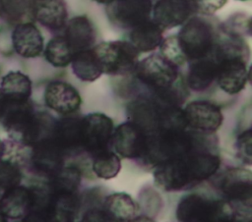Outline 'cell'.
<instances>
[{"mask_svg": "<svg viewBox=\"0 0 252 222\" xmlns=\"http://www.w3.org/2000/svg\"><path fill=\"white\" fill-rule=\"evenodd\" d=\"M220 166V156L207 149L198 139L187 152L154 167V178L156 184L163 191L178 192L191 189L210 179Z\"/></svg>", "mask_w": 252, "mask_h": 222, "instance_id": "obj_1", "label": "cell"}, {"mask_svg": "<svg viewBox=\"0 0 252 222\" xmlns=\"http://www.w3.org/2000/svg\"><path fill=\"white\" fill-rule=\"evenodd\" d=\"M133 73L154 95L164 101L180 106L189 94L178 67L159 53L152 54L139 61Z\"/></svg>", "mask_w": 252, "mask_h": 222, "instance_id": "obj_2", "label": "cell"}, {"mask_svg": "<svg viewBox=\"0 0 252 222\" xmlns=\"http://www.w3.org/2000/svg\"><path fill=\"white\" fill-rule=\"evenodd\" d=\"M219 34L220 27L216 28L209 19L200 15L189 18L176 36L187 62H190L209 56L213 52Z\"/></svg>", "mask_w": 252, "mask_h": 222, "instance_id": "obj_3", "label": "cell"}, {"mask_svg": "<svg viewBox=\"0 0 252 222\" xmlns=\"http://www.w3.org/2000/svg\"><path fill=\"white\" fill-rule=\"evenodd\" d=\"M237 217L235 209L226 200L210 199L196 194L184 196L176 209V218L184 222L231 221Z\"/></svg>", "mask_w": 252, "mask_h": 222, "instance_id": "obj_4", "label": "cell"}, {"mask_svg": "<svg viewBox=\"0 0 252 222\" xmlns=\"http://www.w3.org/2000/svg\"><path fill=\"white\" fill-rule=\"evenodd\" d=\"M102 74L124 76L134 72L139 62L138 50L126 40L104 41L93 47Z\"/></svg>", "mask_w": 252, "mask_h": 222, "instance_id": "obj_5", "label": "cell"}, {"mask_svg": "<svg viewBox=\"0 0 252 222\" xmlns=\"http://www.w3.org/2000/svg\"><path fill=\"white\" fill-rule=\"evenodd\" d=\"M217 187L224 200L235 209L237 216L241 209L251 210L252 174L244 168H229L218 180Z\"/></svg>", "mask_w": 252, "mask_h": 222, "instance_id": "obj_6", "label": "cell"}, {"mask_svg": "<svg viewBox=\"0 0 252 222\" xmlns=\"http://www.w3.org/2000/svg\"><path fill=\"white\" fill-rule=\"evenodd\" d=\"M112 120L102 113H91L81 118V145L91 156L110 149Z\"/></svg>", "mask_w": 252, "mask_h": 222, "instance_id": "obj_7", "label": "cell"}, {"mask_svg": "<svg viewBox=\"0 0 252 222\" xmlns=\"http://www.w3.org/2000/svg\"><path fill=\"white\" fill-rule=\"evenodd\" d=\"M152 0H112L106 4L105 13L116 28L131 29L151 19Z\"/></svg>", "mask_w": 252, "mask_h": 222, "instance_id": "obj_8", "label": "cell"}, {"mask_svg": "<svg viewBox=\"0 0 252 222\" xmlns=\"http://www.w3.org/2000/svg\"><path fill=\"white\" fill-rule=\"evenodd\" d=\"M147 133L136 123L128 120L113 129L110 148L121 157L140 161L146 151Z\"/></svg>", "mask_w": 252, "mask_h": 222, "instance_id": "obj_9", "label": "cell"}, {"mask_svg": "<svg viewBox=\"0 0 252 222\" xmlns=\"http://www.w3.org/2000/svg\"><path fill=\"white\" fill-rule=\"evenodd\" d=\"M65 159L66 156L51 137L31 146L30 164L32 170L47 179L53 177L64 167Z\"/></svg>", "mask_w": 252, "mask_h": 222, "instance_id": "obj_10", "label": "cell"}, {"mask_svg": "<svg viewBox=\"0 0 252 222\" xmlns=\"http://www.w3.org/2000/svg\"><path fill=\"white\" fill-rule=\"evenodd\" d=\"M187 127L203 134H213L220 129L223 116L220 108L207 100L190 102L183 110Z\"/></svg>", "mask_w": 252, "mask_h": 222, "instance_id": "obj_11", "label": "cell"}, {"mask_svg": "<svg viewBox=\"0 0 252 222\" xmlns=\"http://www.w3.org/2000/svg\"><path fill=\"white\" fill-rule=\"evenodd\" d=\"M219 64L217 83L220 88L227 94L239 93L250 79L247 61L239 58H226L217 60Z\"/></svg>", "mask_w": 252, "mask_h": 222, "instance_id": "obj_12", "label": "cell"}, {"mask_svg": "<svg viewBox=\"0 0 252 222\" xmlns=\"http://www.w3.org/2000/svg\"><path fill=\"white\" fill-rule=\"evenodd\" d=\"M194 14L190 0H157L152 20L163 30L182 26Z\"/></svg>", "mask_w": 252, "mask_h": 222, "instance_id": "obj_13", "label": "cell"}, {"mask_svg": "<svg viewBox=\"0 0 252 222\" xmlns=\"http://www.w3.org/2000/svg\"><path fill=\"white\" fill-rule=\"evenodd\" d=\"M45 105L61 115H72L79 110L82 98L70 83L60 81L49 83L44 90Z\"/></svg>", "mask_w": 252, "mask_h": 222, "instance_id": "obj_14", "label": "cell"}, {"mask_svg": "<svg viewBox=\"0 0 252 222\" xmlns=\"http://www.w3.org/2000/svg\"><path fill=\"white\" fill-rule=\"evenodd\" d=\"M11 44L13 50L23 58L38 57L44 49L43 36L33 23H22L14 26Z\"/></svg>", "mask_w": 252, "mask_h": 222, "instance_id": "obj_15", "label": "cell"}, {"mask_svg": "<svg viewBox=\"0 0 252 222\" xmlns=\"http://www.w3.org/2000/svg\"><path fill=\"white\" fill-rule=\"evenodd\" d=\"M51 139L66 157L81 153V118L65 115L56 120Z\"/></svg>", "mask_w": 252, "mask_h": 222, "instance_id": "obj_16", "label": "cell"}, {"mask_svg": "<svg viewBox=\"0 0 252 222\" xmlns=\"http://www.w3.org/2000/svg\"><path fill=\"white\" fill-rule=\"evenodd\" d=\"M32 203L31 187L14 186L0 190V213L5 218L23 219Z\"/></svg>", "mask_w": 252, "mask_h": 222, "instance_id": "obj_17", "label": "cell"}, {"mask_svg": "<svg viewBox=\"0 0 252 222\" xmlns=\"http://www.w3.org/2000/svg\"><path fill=\"white\" fill-rule=\"evenodd\" d=\"M60 32H62L74 54L94 47L96 38L93 23L84 15L68 20Z\"/></svg>", "mask_w": 252, "mask_h": 222, "instance_id": "obj_18", "label": "cell"}, {"mask_svg": "<svg viewBox=\"0 0 252 222\" xmlns=\"http://www.w3.org/2000/svg\"><path fill=\"white\" fill-rule=\"evenodd\" d=\"M33 19L52 32H60L68 21L65 0H33Z\"/></svg>", "mask_w": 252, "mask_h": 222, "instance_id": "obj_19", "label": "cell"}, {"mask_svg": "<svg viewBox=\"0 0 252 222\" xmlns=\"http://www.w3.org/2000/svg\"><path fill=\"white\" fill-rule=\"evenodd\" d=\"M219 64L214 55L190 61L186 77V85L194 91L206 90L216 81Z\"/></svg>", "mask_w": 252, "mask_h": 222, "instance_id": "obj_20", "label": "cell"}, {"mask_svg": "<svg viewBox=\"0 0 252 222\" xmlns=\"http://www.w3.org/2000/svg\"><path fill=\"white\" fill-rule=\"evenodd\" d=\"M107 221H132L137 218L139 207L134 199L125 193L107 195L101 204Z\"/></svg>", "mask_w": 252, "mask_h": 222, "instance_id": "obj_21", "label": "cell"}, {"mask_svg": "<svg viewBox=\"0 0 252 222\" xmlns=\"http://www.w3.org/2000/svg\"><path fill=\"white\" fill-rule=\"evenodd\" d=\"M163 29L152 19L134 27L129 32V42L139 53H147L157 49L163 39Z\"/></svg>", "mask_w": 252, "mask_h": 222, "instance_id": "obj_22", "label": "cell"}, {"mask_svg": "<svg viewBox=\"0 0 252 222\" xmlns=\"http://www.w3.org/2000/svg\"><path fill=\"white\" fill-rule=\"evenodd\" d=\"M0 88L8 101H28L32 95V81L20 71H11L2 78Z\"/></svg>", "mask_w": 252, "mask_h": 222, "instance_id": "obj_23", "label": "cell"}, {"mask_svg": "<svg viewBox=\"0 0 252 222\" xmlns=\"http://www.w3.org/2000/svg\"><path fill=\"white\" fill-rule=\"evenodd\" d=\"M70 64L74 75L83 82H94L102 75L93 47L75 53Z\"/></svg>", "mask_w": 252, "mask_h": 222, "instance_id": "obj_24", "label": "cell"}, {"mask_svg": "<svg viewBox=\"0 0 252 222\" xmlns=\"http://www.w3.org/2000/svg\"><path fill=\"white\" fill-rule=\"evenodd\" d=\"M0 18L13 27L33 23V0H0Z\"/></svg>", "mask_w": 252, "mask_h": 222, "instance_id": "obj_25", "label": "cell"}, {"mask_svg": "<svg viewBox=\"0 0 252 222\" xmlns=\"http://www.w3.org/2000/svg\"><path fill=\"white\" fill-rule=\"evenodd\" d=\"M43 54L45 60L56 68H63L70 65L74 55L62 33L55 35L48 41L43 49Z\"/></svg>", "mask_w": 252, "mask_h": 222, "instance_id": "obj_26", "label": "cell"}, {"mask_svg": "<svg viewBox=\"0 0 252 222\" xmlns=\"http://www.w3.org/2000/svg\"><path fill=\"white\" fill-rule=\"evenodd\" d=\"M92 170L94 175L103 180H110L121 170V161L113 150L107 149L93 156Z\"/></svg>", "mask_w": 252, "mask_h": 222, "instance_id": "obj_27", "label": "cell"}, {"mask_svg": "<svg viewBox=\"0 0 252 222\" xmlns=\"http://www.w3.org/2000/svg\"><path fill=\"white\" fill-rule=\"evenodd\" d=\"M221 32L229 35L244 37L251 34V18L245 14H234L220 25Z\"/></svg>", "mask_w": 252, "mask_h": 222, "instance_id": "obj_28", "label": "cell"}, {"mask_svg": "<svg viewBox=\"0 0 252 222\" xmlns=\"http://www.w3.org/2000/svg\"><path fill=\"white\" fill-rule=\"evenodd\" d=\"M158 47L159 54L176 67L179 68L187 62V59L178 43L176 35H170L166 38H163Z\"/></svg>", "mask_w": 252, "mask_h": 222, "instance_id": "obj_29", "label": "cell"}, {"mask_svg": "<svg viewBox=\"0 0 252 222\" xmlns=\"http://www.w3.org/2000/svg\"><path fill=\"white\" fill-rule=\"evenodd\" d=\"M21 181L20 165L10 159L0 158V190L20 185Z\"/></svg>", "mask_w": 252, "mask_h": 222, "instance_id": "obj_30", "label": "cell"}, {"mask_svg": "<svg viewBox=\"0 0 252 222\" xmlns=\"http://www.w3.org/2000/svg\"><path fill=\"white\" fill-rule=\"evenodd\" d=\"M252 131L249 129L241 133L235 142V149L237 157L245 164L250 165L252 159Z\"/></svg>", "mask_w": 252, "mask_h": 222, "instance_id": "obj_31", "label": "cell"}, {"mask_svg": "<svg viewBox=\"0 0 252 222\" xmlns=\"http://www.w3.org/2000/svg\"><path fill=\"white\" fill-rule=\"evenodd\" d=\"M227 0H190L194 14L211 16L221 9Z\"/></svg>", "mask_w": 252, "mask_h": 222, "instance_id": "obj_32", "label": "cell"}, {"mask_svg": "<svg viewBox=\"0 0 252 222\" xmlns=\"http://www.w3.org/2000/svg\"><path fill=\"white\" fill-rule=\"evenodd\" d=\"M6 103H7V99H6V97H5V95H4L3 91H2V89L0 88V118H1V116H2V114H3V111H4V109H5Z\"/></svg>", "mask_w": 252, "mask_h": 222, "instance_id": "obj_33", "label": "cell"}, {"mask_svg": "<svg viewBox=\"0 0 252 222\" xmlns=\"http://www.w3.org/2000/svg\"><path fill=\"white\" fill-rule=\"evenodd\" d=\"M4 149H5V145H4V142L0 140V158L3 157V154H4Z\"/></svg>", "mask_w": 252, "mask_h": 222, "instance_id": "obj_34", "label": "cell"}, {"mask_svg": "<svg viewBox=\"0 0 252 222\" xmlns=\"http://www.w3.org/2000/svg\"><path fill=\"white\" fill-rule=\"evenodd\" d=\"M93 1H94V2H96V3H99V4H104V5H106V4H108L109 2H111L112 0H93Z\"/></svg>", "mask_w": 252, "mask_h": 222, "instance_id": "obj_35", "label": "cell"}, {"mask_svg": "<svg viewBox=\"0 0 252 222\" xmlns=\"http://www.w3.org/2000/svg\"><path fill=\"white\" fill-rule=\"evenodd\" d=\"M238 1H247V0H238Z\"/></svg>", "mask_w": 252, "mask_h": 222, "instance_id": "obj_36", "label": "cell"}]
</instances>
